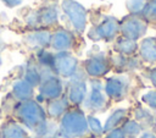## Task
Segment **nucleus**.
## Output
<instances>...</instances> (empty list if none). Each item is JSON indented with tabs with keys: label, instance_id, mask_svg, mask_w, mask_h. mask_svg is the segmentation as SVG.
Instances as JSON below:
<instances>
[{
	"label": "nucleus",
	"instance_id": "obj_1",
	"mask_svg": "<svg viewBox=\"0 0 156 138\" xmlns=\"http://www.w3.org/2000/svg\"><path fill=\"white\" fill-rule=\"evenodd\" d=\"M146 11L150 16H156V0H151L146 7Z\"/></svg>",
	"mask_w": 156,
	"mask_h": 138
},
{
	"label": "nucleus",
	"instance_id": "obj_2",
	"mask_svg": "<svg viewBox=\"0 0 156 138\" xmlns=\"http://www.w3.org/2000/svg\"><path fill=\"white\" fill-rule=\"evenodd\" d=\"M4 1H6L7 5H10V6H15V5H17L18 2H21L22 0H4Z\"/></svg>",
	"mask_w": 156,
	"mask_h": 138
}]
</instances>
